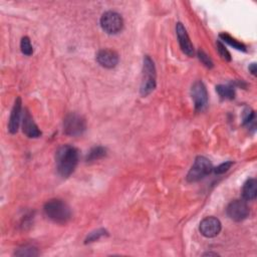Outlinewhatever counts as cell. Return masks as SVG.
<instances>
[{"label":"cell","instance_id":"cell-18","mask_svg":"<svg viewBox=\"0 0 257 257\" xmlns=\"http://www.w3.org/2000/svg\"><path fill=\"white\" fill-rule=\"evenodd\" d=\"M219 36H220L221 40H223L224 42H226V43H228L229 45L233 46V48H236V49L242 50V51H246V46H245L242 42H239V41L236 40L235 38L231 37L229 34H227V33H221Z\"/></svg>","mask_w":257,"mask_h":257},{"label":"cell","instance_id":"cell-16","mask_svg":"<svg viewBox=\"0 0 257 257\" xmlns=\"http://www.w3.org/2000/svg\"><path fill=\"white\" fill-rule=\"evenodd\" d=\"M216 91L224 99H233L235 97V90L231 85L219 84L216 86Z\"/></svg>","mask_w":257,"mask_h":257},{"label":"cell","instance_id":"cell-8","mask_svg":"<svg viewBox=\"0 0 257 257\" xmlns=\"http://www.w3.org/2000/svg\"><path fill=\"white\" fill-rule=\"evenodd\" d=\"M249 213V207L243 200H234L227 207V215L230 217V219L236 222L245 220Z\"/></svg>","mask_w":257,"mask_h":257},{"label":"cell","instance_id":"cell-3","mask_svg":"<svg viewBox=\"0 0 257 257\" xmlns=\"http://www.w3.org/2000/svg\"><path fill=\"white\" fill-rule=\"evenodd\" d=\"M156 87V67L154 61L149 55L144 57L143 64V81L141 85V94L147 96Z\"/></svg>","mask_w":257,"mask_h":257},{"label":"cell","instance_id":"cell-4","mask_svg":"<svg viewBox=\"0 0 257 257\" xmlns=\"http://www.w3.org/2000/svg\"><path fill=\"white\" fill-rule=\"evenodd\" d=\"M212 171L213 167L211 162L203 156H198L187 175V181L190 183L198 182L208 176Z\"/></svg>","mask_w":257,"mask_h":257},{"label":"cell","instance_id":"cell-19","mask_svg":"<svg viewBox=\"0 0 257 257\" xmlns=\"http://www.w3.org/2000/svg\"><path fill=\"white\" fill-rule=\"evenodd\" d=\"M20 49H21V52L23 54L27 55V56H29V55H31L33 53V48H32V45H31L29 37L24 36V37L21 38Z\"/></svg>","mask_w":257,"mask_h":257},{"label":"cell","instance_id":"cell-7","mask_svg":"<svg viewBox=\"0 0 257 257\" xmlns=\"http://www.w3.org/2000/svg\"><path fill=\"white\" fill-rule=\"evenodd\" d=\"M191 95L194 100L195 109L202 111L208 103V93L205 84L201 80H197L191 87Z\"/></svg>","mask_w":257,"mask_h":257},{"label":"cell","instance_id":"cell-12","mask_svg":"<svg viewBox=\"0 0 257 257\" xmlns=\"http://www.w3.org/2000/svg\"><path fill=\"white\" fill-rule=\"evenodd\" d=\"M21 109H22V102L21 98L17 97L15 99L14 105L11 109L10 117H9V123H8V131L11 134H15L18 131L19 124H20V119H21Z\"/></svg>","mask_w":257,"mask_h":257},{"label":"cell","instance_id":"cell-22","mask_svg":"<svg viewBox=\"0 0 257 257\" xmlns=\"http://www.w3.org/2000/svg\"><path fill=\"white\" fill-rule=\"evenodd\" d=\"M198 57L206 67H208V68L213 67V61L203 50H198Z\"/></svg>","mask_w":257,"mask_h":257},{"label":"cell","instance_id":"cell-14","mask_svg":"<svg viewBox=\"0 0 257 257\" xmlns=\"http://www.w3.org/2000/svg\"><path fill=\"white\" fill-rule=\"evenodd\" d=\"M257 195V183L256 180L251 178L248 179L242 188V197L246 201H252L255 200Z\"/></svg>","mask_w":257,"mask_h":257},{"label":"cell","instance_id":"cell-11","mask_svg":"<svg viewBox=\"0 0 257 257\" xmlns=\"http://www.w3.org/2000/svg\"><path fill=\"white\" fill-rule=\"evenodd\" d=\"M96 61L105 68H113L118 62V55L111 49H100L96 53Z\"/></svg>","mask_w":257,"mask_h":257},{"label":"cell","instance_id":"cell-21","mask_svg":"<svg viewBox=\"0 0 257 257\" xmlns=\"http://www.w3.org/2000/svg\"><path fill=\"white\" fill-rule=\"evenodd\" d=\"M217 49H218V52L220 54V56L226 60V61H230L231 60V54L230 52L227 50V48L225 47V45L220 41L218 40L217 41Z\"/></svg>","mask_w":257,"mask_h":257},{"label":"cell","instance_id":"cell-13","mask_svg":"<svg viewBox=\"0 0 257 257\" xmlns=\"http://www.w3.org/2000/svg\"><path fill=\"white\" fill-rule=\"evenodd\" d=\"M22 131L28 138H39L41 136V131L38 128L37 124L33 120L32 115L27 109L23 115Z\"/></svg>","mask_w":257,"mask_h":257},{"label":"cell","instance_id":"cell-6","mask_svg":"<svg viewBox=\"0 0 257 257\" xmlns=\"http://www.w3.org/2000/svg\"><path fill=\"white\" fill-rule=\"evenodd\" d=\"M100 26L107 34H116L123 27L122 17L114 11L104 12L100 17Z\"/></svg>","mask_w":257,"mask_h":257},{"label":"cell","instance_id":"cell-25","mask_svg":"<svg viewBox=\"0 0 257 257\" xmlns=\"http://www.w3.org/2000/svg\"><path fill=\"white\" fill-rule=\"evenodd\" d=\"M206 255H208V256H211V255H214V256H217L218 254L217 253H212V252H208V253H205L204 254V256H206Z\"/></svg>","mask_w":257,"mask_h":257},{"label":"cell","instance_id":"cell-5","mask_svg":"<svg viewBox=\"0 0 257 257\" xmlns=\"http://www.w3.org/2000/svg\"><path fill=\"white\" fill-rule=\"evenodd\" d=\"M85 128H86L85 119L81 115L75 112H70L66 114V116L63 119V132L67 136H71V137L80 136L84 133Z\"/></svg>","mask_w":257,"mask_h":257},{"label":"cell","instance_id":"cell-10","mask_svg":"<svg viewBox=\"0 0 257 257\" xmlns=\"http://www.w3.org/2000/svg\"><path fill=\"white\" fill-rule=\"evenodd\" d=\"M176 33H177V37H178L179 44H180L182 51L185 54H187L188 56H193L194 46L190 40V37L187 33L186 28L184 27V25L181 22H178L176 24Z\"/></svg>","mask_w":257,"mask_h":257},{"label":"cell","instance_id":"cell-23","mask_svg":"<svg viewBox=\"0 0 257 257\" xmlns=\"http://www.w3.org/2000/svg\"><path fill=\"white\" fill-rule=\"evenodd\" d=\"M232 166H233V162L229 161V162H225V163L219 165L218 167H216V168L213 169V170H214V173H215V174L220 175V174L226 173Z\"/></svg>","mask_w":257,"mask_h":257},{"label":"cell","instance_id":"cell-20","mask_svg":"<svg viewBox=\"0 0 257 257\" xmlns=\"http://www.w3.org/2000/svg\"><path fill=\"white\" fill-rule=\"evenodd\" d=\"M104 235H107V232H106L105 229H97V230H95V231H92V232H90V233L87 235V237L85 238L84 243L87 244V243L94 242V241L98 240L99 238H101V237L104 236Z\"/></svg>","mask_w":257,"mask_h":257},{"label":"cell","instance_id":"cell-1","mask_svg":"<svg viewBox=\"0 0 257 257\" xmlns=\"http://www.w3.org/2000/svg\"><path fill=\"white\" fill-rule=\"evenodd\" d=\"M78 151L70 145L61 146L55 154L56 170L62 178L69 177L75 170L78 163Z\"/></svg>","mask_w":257,"mask_h":257},{"label":"cell","instance_id":"cell-9","mask_svg":"<svg viewBox=\"0 0 257 257\" xmlns=\"http://www.w3.org/2000/svg\"><path fill=\"white\" fill-rule=\"evenodd\" d=\"M199 229L203 236L207 238H213L220 233L222 226L219 219L211 216V217H206L201 221Z\"/></svg>","mask_w":257,"mask_h":257},{"label":"cell","instance_id":"cell-24","mask_svg":"<svg viewBox=\"0 0 257 257\" xmlns=\"http://www.w3.org/2000/svg\"><path fill=\"white\" fill-rule=\"evenodd\" d=\"M249 70H250V72H251L253 75H255V74H256V63H251V64L249 65Z\"/></svg>","mask_w":257,"mask_h":257},{"label":"cell","instance_id":"cell-2","mask_svg":"<svg viewBox=\"0 0 257 257\" xmlns=\"http://www.w3.org/2000/svg\"><path fill=\"white\" fill-rule=\"evenodd\" d=\"M43 210L48 219L58 224L66 223L71 217V211L68 205L59 199L47 201L43 207Z\"/></svg>","mask_w":257,"mask_h":257},{"label":"cell","instance_id":"cell-15","mask_svg":"<svg viewBox=\"0 0 257 257\" xmlns=\"http://www.w3.org/2000/svg\"><path fill=\"white\" fill-rule=\"evenodd\" d=\"M106 155V149L101 147V146H97L92 148L87 156H86V162H93V161H97L99 159H102L103 157H105Z\"/></svg>","mask_w":257,"mask_h":257},{"label":"cell","instance_id":"cell-17","mask_svg":"<svg viewBox=\"0 0 257 257\" xmlns=\"http://www.w3.org/2000/svg\"><path fill=\"white\" fill-rule=\"evenodd\" d=\"M38 254H39V252H38L37 248L32 245H23V246L19 247L14 253L15 256H21V257H23V256H32L33 257V256H37Z\"/></svg>","mask_w":257,"mask_h":257}]
</instances>
